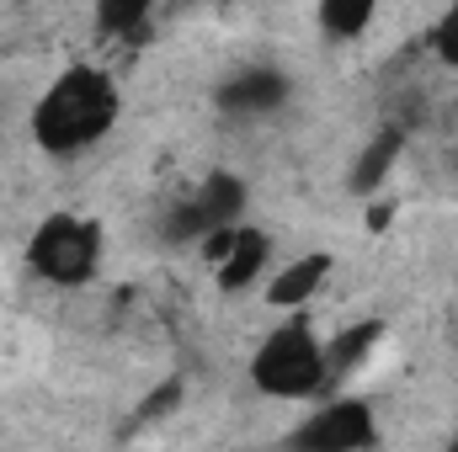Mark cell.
<instances>
[{
    "label": "cell",
    "mask_w": 458,
    "mask_h": 452,
    "mask_svg": "<svg viewBox=\"0 0 458 452\" xmlns=\"http://www.w3.org/2000/svg\"><path fill=\"white\" fill-rule=\"evenodd\" d=\"M117 113H123V96L113 75L97 64H70L32 102V138L43 155H81L113 133Z\"/></svg>",
    "instance_id": "1"
},
{
    "label": "cell",
    "mask_w": 458,
    "mask_h": 452,
    "mask_svg": "<svg viewBox=\"0 0 458 452\" xmlns=\"http://www.w3.org/2000/svg\"><path fill=\"white\" fill-rule=\"evenodd\" d=\"M250 383L267 399H331V362H326V340L315 336V325L304 314L283 320L272 336L250 351Z\"/></svg>",
    "instance_id": "2"
},
{
    "label": "cell",
    "mask_w": 458,
    "mask_h": 452,
    "mask_svg": "<svg viewBox=\"0 0 458 452\" xmlns=\"http://www.w3.org/2000/svg\"><path fill=\"white\" fill-rule=\"evenodd\" d=\"M102 250H107V234H102L97 219H86V213H48L27 239V266L48 288H86L102 272Z\"/></svg>",
    "instance_id": "3"
},
{
    "label": "cell",
    "mask_w": 458,
    "mask_h": 452,
    "mask_svg": "<svg viewBox=\"0 0 458 452\" xmlns=\"http://www.w3.org/2000/svg\"><path fill=\"white\" fill-rule=\"evenodd\" d=\"M283 452H373L378 448V410L362 394H331L304 421L283 431Z\"/></svg>",
    "instance_id": "4"
},
{
    "label": "cell",
    "mask_w": 458,
    "mask_h": 452,
    "mask_svg": "<svg viewBox=\"0 0 458 452\" xmlns=\"http://www.w3.org/2000/svg\"><path fill=\"white\" fill-rule=\"evenodd\" d=\"M245 213V181L234 171H208L182 203H171V213L160 219L165 245H203L219 229H234Z\"/></svg>",
    "instance_id": "5"
},
{
    "label": "cell",
    "mask_w": 458,
    "mask_h": 452,
    "mask_svg": "<svg viewBox=\"0 0 458 452\" xmlns=\"http://www.w3.org/2000/svg\"><path fill=\"white\" fill-rule=\"evenodd\" d=\"M288 96H293V80L272 64H240L219 86V107L229 117H272L288 107Z\"/></svg>",
    "instance_id": "6"
},
{
    "label": "cell",
    "mask_w": 458,
    "mask_h": 452,
    "mask_svg": "<svg viewBox=\"0 0 458 452\" xmlns=\"http://www.w3.org/2000/svg\"><path fill=\"white\" fill-rule=\"evenodd\" d=\"M267 266H272V234L240 224L229 255L214 266V272H219V293H245V288H256V282L267 277Z\"/></svg>",
    "instance_id": "7"
},
{
    "label": "cell",
    "mask_w": 458,
    "mask_h": 452,
    "mask_svg": "<svg viewBox=\"0 0 458 452\" xmlns=\"http://www.w3.org/2000/svg\"><path fill=\"white\" fill-rule=\"evenodd\" d=\"M331 255L326 250H315V255H299V261H288V266H277L272 272V282H267V304L272 309H304L326 282H331Z\"/></svg>",
    "instance_id": "8"
},
{
    "label": "cell",
    "mask_w": 458,
    "mask_h": 452,
    "mask_svg": "<svg viewBox=\"0 0 458 452\" xmlns=\"http://www.w3.org/2000/svg\"><path fill=\"white\" fill-rule=\"evenodd\" d=\"M400 155H405V128H378L362 149H357V160H352V176H346V187L357 192V197H373L384 181H389V171L400 165Z\"/></svg>",
    "instance_id": "9"
},
{
    "label": "cell",
    "mask_w": 458,
    "mask_h": 452,
    "mask_svg": "<svg viewBox=\"0 0 458 452\" xmlns=\"http://www.w3.org/2000/svg\"><path fill=\"white\" fill-rule=\"evenodd\" d=\"M389 336V325L384 320H357V325H346L336 340H326V362H331V383H346L373 351H378V340Z\"/></svg>",
    "instance_id": "10"
},
{
    "label": "cell",
    "mask_w": 458,
    "mask_h": 452,
    "mask_svg": "<svg viewBox=\"0 0 458 452\" xmlns=\"http://www.w3.org/2000/svg\"><path fill=\"white\" fill-rule=\"evenodd\" d=\"M373 16H378V5H373V0H326V5L315 11L320 32H326V38H336V43H357V38L373 27Z\"/></svg>",
    "instance_id": "11"
},
{
    "label": "cell",
    "mask_w": 458,
    "mask_h": 452,
    "mask_svg": "<svg viewBox=\"0 0 458 452\" xmlns=\"http://www.w3.org/2000/svg\"><path fill=\"white\" fill-rule=\"evenodd\" d=\"M97 27H102V32H113V38H123V43H139V38L149 32V5H144V0L102 5V11H97Z\"/></svg>",
    "instance_id": "12"
},
{
    "label": "cell",
    "mask_w": 458,
    "mask_h": 452,
    "mask_svg": "<svg viewBox=\"0 0 458 452\" xmlns=\"http://www.w3.org/2000/svg\"><path fill=\"white\" fill-rule=\"evenodd\" d=\"M427 48L448 64V70H458V5H448L437 21H432V32H427Z\"/></svg>",
    "instance_id": "13"
},
{
    "label": "cell",
    "mask_w": 458,
    "mask_h": 452,
    "mask_svg": "<svg viewBox=\"0 0 458 452\" xmlns=\"http://www.w3.org/2000/svg\"><path fill=\"white\" fill-rule=\"evenodd\" d=\"M182 394H187L182 383H160V389H155V394H149V399L139 405V415H133V426H155L160 415H171V410L182 405Z\"/></svg>",
    "instance_id": "14"
},
{
    "label": "cell",
    "mask_w": 458,
    "mask_h": 452,
    "mask_svg": "<svg viewBox=\"0 0 458 452\" xmlns=\"http://www.w3.org/2000/svg\"><path fill=\"white\" fill-rule=\"evenodd\" d=\"M454 346H458V320H454Z\"/></svg>",
    "instance_id": "15"
},
{
    "label": "cell",
    "mask_w": 458,
    "mask_h": 452,
    "mask_svg": "<svg viewBox=\"0 0 458 452\" xmlns=\"http://www.w3.org/2000/svg\"><path fill=\"white\" fill-rule=\"evenodd\" d=\"M448 452H458V437H454V448H448Z\"/></svg>",
    "instance_id": "16"
}]
</instances>
